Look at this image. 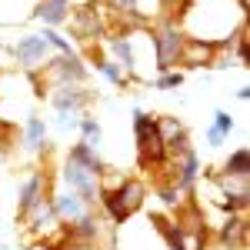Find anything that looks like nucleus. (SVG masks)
Masks as SVG:
<instances>
[{
  "mask_svg": "<svg viewBox=\"0 0 250 250\" xmlns=\"http://www.w3.org/2000/svg\"><path fill=\"white\" fill-rule=\"evenodd\" d=\"M150 34V47H154V60H157V70H177V60H180V47L187 40V30L184 23L173 17H160L147 27Z\"/></svg>",
  "mask_w": 250,
  "mask_h": 250,
  "instance_id": "nucleus-3",
  "label": "nucleus"
},
{
  "mask_svg": "<svg viewBox=\"0 0 250 250\" xmlns=\"http://www.w3.org/2000/svg\"><path fill=\"white\" fill-rule=\"evenodd\" d=\"M180 83H184V70H164L154 80V90H177Z\"/></svg>",
  "mask_w": 250,
  "mask_h": 250,
  "instance_id": "nucleus-26",
  "label": "nucleus"
},
{
  "mask_svg": "<svg viewBox=\"0 0 250 250\" xmlns=\"http://www.w3.org/2000/svg\"><path fill=\"white\" fill-rule=\"evenodd\" d=\"M47 134H50V124L40 114H30L23 120V130H20V144L27 154H43L47 150Z\"/></svg>",
  "mask_w": 250,
  "mask_h": 250,
  "instance_id": "nucleus-16",
  "label": "nucleus"
},
{
  "mask_svg": "<svg viewBox=\"0 0 250 250\" xmlns=\"http://www.w3.org/2000/svg\"><path fill=\"white\" fill-rule=\"evenodd\" d=\"M77 130H80V140H83L87 147L100 150V144H104V127L97 124V117L83 114V117H80V124H77Z\"/></svg>",
  "mask_w": 250,
  "mask_h": 250,
  "instance_id": "nucleus-23",
  "label": "nucleus"
},
{
  "mask_svg": "<svg viewBox=\"0 0 250 250\" xmlns=\"http://www.w3.org/2000/svg\"><path fill=\"white\" fill-rule=\"evenodd\" d=\"M0 50H3V40H0Z\"/></svg>",
  "mask_w": 250,
  "mask_h": 250,
  "instance_id": "nucleus-31",
  "label": "nucleus"
},
{
  "mask_svg": "<svg viewBox=\"0 0 250 250\" xmlns=\"http://www.w3.org/2000/svg\"><path fill=\"white\" fill-rule=\"evenodd\" d=\"M247 237H250L247 213H227V220L217 230V244L224 250H247Z\"/></svg>",
  "mask_w": 250,
  "mask_h": 250,
  "instance_id": "nucleus-14",
  "label": "nucleus"
},
{
  "mask_svg": "<svg viewBox=\"0 0 250 250\" xmlns=\"http://www.w3.org/2000/svg\"><path fill=\"white\" fill-rule=\"evenodd\" d=\"M43 97H47V104L54 107V114H87V107L94 104V94H90L87 87H74V83H67V87H50Z\"/></svg>",
  "mask_w": 250,
  "mask_h": 250,
  "instance_id": "nucleus-11",
  "label": "nucleus"
},
{
  "mask_svg": "<svg viewBox=\"0 0 250 250\" xmlns=\"http://www.w3.org/2000/svg\"><path fill=\"white\" fill-rule=\"evenodd\" d=\"M233 43V34L227 37H187L180 47V60L177 70H197V67H210L217 50H227Z\"/></svg>",
  "mask_w": 250,
  "mask_h": 250,
  "instance_id": "nucleus-5",
  "label": "nucleus"
},
{
  "mask_svg": "<svg viewBox=\"0 0 250 250\" xmlns=\"http://www.w3.org/2000/svg\"><path fill=\"white\" fill-rule=\"evenodd\" d=\"M233 7H237V10H247V7H250V0H233Z\"/></svg>",
  "mask_w": 250,
  "mask_h": 250,
  "instance_id": "nucleus-30",
  "label": "nucleus"
},
{
  "mask_svg": "<svg viewBox=\"0 0 250 250\" xmlns=\"http://www.w3.org/2000/svg\"><path fill=\"white\" fill-rule=\"evenodd\" d=\"M157 134H160V140H164V147H170V144H177L180 137H187V127H184L180 117L160 114V117H157Z\"/></svg>",
  "mask_w": 250,
  "mask_h": 250,
  "instance_id": "nucleus-22",
  "label": "nucleus"
},
{
  "mask_svg": "<svg viewBox=\"0 0 250 250\" xmlns=\"http://www.w3.org/2000/svg\"><path fill=\"white\" fill-rule=\"evenodd\" d=\"M94 67H97V74H100L104 80H110L114 87H127V83H130V77L120 70V63H117V60H110L107 54H100L97 47H94Z\"/></svg>",
  "mask_w": 250,
  "mask_h": 250,
  "instance_id": "nucleus-20",
  "label": "nucleus"
},
{
  "mask_svg": "<svg viewBox=\"0 0 250 250\" xmlns=\"http://www.w3.org/2000/svg\"><path fill=\"white\" fill-rule=\"evenodd\" d=\"M60 180H63V187L67 190L80 193L90 207H97V200H100V190H104V180H100V173L87 170V167H80L74 160H67L63 157V164H60Z\"/></svg>",
  "mask_w": 250,
  "mask_h": 250,
  "instance_id": "nucleus-7",
  "label": "nucleus"
},
{
  "mask_svg": "<svg viewBox=\"0 0 250 250\" xmlns=\"http://www.w3.org/2000/svg\"><path fill=\"white\" fill-rule=\"evenodd\" d=\"M134 140H137V164L147 170V167H164L167 164V147L157 134V117L147 110H134Z\"/></svg>",
  "mask_w": 250,
  "mask_h": 250,
  "instance_id": "nucleus-4",
  "label": "nucleus"
},
{
  "mask_svg": "<svg viewBox=\"0 0 250 250\" xmlns=\"http://www.w3.org/2000/svg\"><path fill=\"white\" fill-rule=\"evenodd\" d=\"M27 77H30L34 87H37V97H43L50 87H67V83L87 87L90 70H87V63L80 60V54L74 50V54H54L40 74H27Z\"/></svg>",
  "mask_w": 250,
  "mask_h": 250,
  "instance_id": "nucleus-2",
  "label": "nucleus"
},
{
  "mask_svg": "<svg viewBox=\"0 0 250 250\" xmlns=\"http://www.w3.org/2000/svg\"><path fill=\"white\" fill-rule=\"evenodd\" d=\"M20 224L27 227V233L34 237V240H43V237H57L63 230V224H60L57 210H54V204H50V197H43L37 207H30V210L20 217Z\"/></svg>",
  "mask_w": 250,
  "mask_h": 250,
  "instance_id": "nucleus-10",
  "label": "nucleus"
},
{
  "mask_svg": "<svg viewBox=\"0 0 250 250\" xmlns=\"http://www.w3.org/2000/svg\"><path fill=\"white\" fill-rule=\"evenodd\" d=\"M63 244H67V237H63V230L57 233V237H43V240H34L27 250H63Z\"/></svg>",
  "mask_w": 250,
  "mask_h": 250,
  "instance_id": "nucleus-27",
  "label": "nucleus"
},
{
  "mask_svg": "<svg viewBox=\"0 0 250 250\" xmlns=\"http://www.w3.org/2000/svg\"><path fill=\"white\" fill-rule=\"evenodd\" d=\"M80 117H83V114H54V127L63 130V134H67V130H77Z\"/></svg>",
  "mask_w": 250,
  "mask_h": 250,
  "instance_id": "nucleus-28",
  "label": "nucleus"
},
{
  "mask_svg": "<svg viewBox=\"0 0 250 250\" xmlns=\"http://www.w3.org/2000/svg\"><path fill=\"white\" fill-rule=\"evenodd\" d=\"M224 173H237V177L250 173V150H247V147H237V150H230V157L224 160Z\"/></svg>",
  "mask_w": 250,
  "mask_h": 250,
  "instance_id": "nucleus-24",
  "label": "nucleus"
},
{
  "mask_svg": "<svg viewBox=\"0 0 250 250\" xmlns=\"http://www.w3.org/2000/svg\"><path fill=\"white\" fill-rule=\"evenodd\" d=\"M50 170H30L23 180H20V187H17V220L23 217V213L30 210V207H37L43 197H50Z\"/></svg>",
  "mask_w": 250,
  "mask_h": 250,
  "instance_id": "nucleus-12",
  "label": "nucleus"
},
{
  "mask_svg": "<svg viewBox=\"0 0 250 250\" xmlns=\"http://www.w3.org/2000/svg\"><path fill=\"white\" fill-rule=\"evenodd\" d=\"M154 227H157V233L164 237V244H167V250H187V244H184V233H180V227L173 224V217L154 213Z\"/></svg>",
  "mask_w": 250,
  "mask_h": 250,
  "instance_id": "nucleus-21",
  "label": "nucleus"
},
{
  "mask_svg": "<svg viewBox=\"0 0 250 250\" xmlns=\"http://www.w3.org/2000/svg\"><path fill=\"white\" fill-rule=\"evenodd\" d=\"M104 43H107V50H110V60H117L120 70L134 80V74H137V54H134V40H130V34H117V30H114V34L104 37Z\"/></svg>",
  "mask_w": 250,
  "mask_h": 250,
  "instance_id": "nucleus-15",
  "label": "nucleus"
},
{
  "mask_svg": "<svg viewBox=\"0 0 250 250\" xmlns=\"http://www.w3.org/2000/svg\"><path fill=\"white\" fill-rule=\"evenodd\" d=\"M10 57H14V63H17L23 74H40L47 67V60L54 57V47L47 43L43 34H23L10 47Z\"/></svg>",
  "mask_w": 250,
  "mask_h": 250,
  "instance_id": "nucleus-6",
  "label": "nucleus"
},
{
  "mask_svg": "<svg viewBox=\"0 0 250 250\" xmlns=\"http://www.w3.org/2000/svg\"><path fill=\"white\" fill-rule=\"evenodd\" d=\"M70 10H74V0H37L30 17L40 20V23H43V27H50V30H57L60 23H67Z\"/></svg>",
  "mask_w": 250,
  "mask_h": 250,
  "instance_id": "nucleus-17",
  "label": "nucleus"
},
{
  "mask_svg": "<svg viewBox=\"0 0 250 250\" xmlns=\"http://www.w3.org/2000/svg\"><path fill=\"white\" fill-rule=\"evenodd\" d=\"M233 127H237V120H233L230 110H213V120H210V127H207V144L210 147H220L227 137L233 134Z\"/></svg>",
  "mask_w": 250,
  "mask_h": 250,
  "instance_id": "nucleus-19",
  "label": "nucleus"
},
{
  "mask_svg": "<svg viewBox=\"0 0 250 250\" xmlns=\"http://www.w3.org/2000/svg\"><path fill=\"white\" fill-rule=\"evenodd\" d=\"M67 160H74V164H80V167H87V170H94L104 177V170H107V164H104V157H100V150H94V147H87L83 140H77V144H70L67 147Z\"/></svg>",
  "mask_w": 250,
  "mask_h": 250,
  "instance_id": "nucleus-18",
  "label": "nucleus"
},
{
  "mask_svg": "<svg viewBox=\"0 0 250 250\" xmlns=\"http://www.w3.org/2000/svg\"><path fill=\"white\" fill-rule=\"evenodd\" d=\"M50 204H54V210H57V217H60V224L63 227H70V224H77V220H83L87 213H94L97 207H90L80 193H74V190H57V193H50Z\"/></svg>",
  "mask_w": 250,
  "mask_h": 250,
  "instance_id": "nucleus-13",
  "label": "nucleus"
},
{
  "mask_svg": "<svg viewBox=\"0 0 250 250\" xmlns=\"http://www.w3.org/2000/svg\"><path fill=\"white\" fill-rule=\"evenodd\" d=\"M213 187L220 190V207L227 213H247L250 207V173H213Z\"/></svg>",
  "mask_w": 250,
  "mask_h": 250,
  "instance_id": "nucleus-8",
  "label": "nucleus"
},
{
  "mask_svg": "<svg viewBox=\"0 0 250 250\" xmlns=\"http://www.w3.org/2000/svg\"><path fill=\"white\" fill-rule=\"evenodd\" d=\"M40 34L47 37V43H50V47H54V54H74V43H70V40L63 37V34H57V30H50V27H43Z\"/></svg>",
  "mask_w": 250,
  "mask_h": 250,
  "instance_id": "nucleus-25",
  "label": "nucleus"
},
{
  "mask_svg": "<svg viewBox=\"0 0 250 250\" xmlns=\"http://www.w3.org/2000/svg\"><path fill=\"white\" fill-rule=\"evenodd\" d=\"M70 30H74V37L83 40V43H94V40L107 37V20H104V10H100V3L97 0H87L83 7L77 10H70Z\"/></svg>",
  "mask_w": 250,
  "mask_h": 250,
  "instance_id": "nucleus-9",
  "label": "nucleus"
},
{
  "mask_svg": "<svg viewBox=\"0 0 250 250\" xmlns=\"http://www.w3.org/2000/svg\"><path fill=\"white\" fill-rule=\"evenodd\" d=\"M237 97H240V100H244V104H247V100H250V87H247V83H244V87H240V90H237Z\"/></svg>",
  "mask_w": 250,
  "mask_h": 250,
  "instance_id": "nucleus-29",
  "label": "nucleus"
},
{
  "mask_svg": "<svg viewBox=\"0 0 250 250\" xmlns=\"http://www.w3.org/2000/svg\"><path fill=\"white\" fill-rule=\"evenodd\" d=\"M144 200H147V184L140 180V177H120L114 184H104V190H100V210L104 217L120 227V224H127L137 210H144Z\"/></svg>",
  "mask_w": 250,
  "mask_h": 250,
  "instance_id": "nucleus-1",
  "label": "nucleus"
}]
</instances>
